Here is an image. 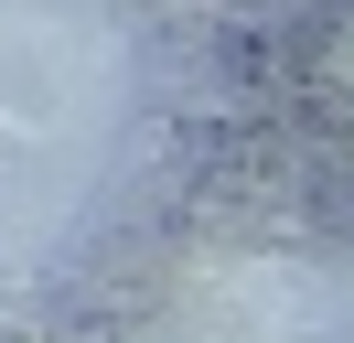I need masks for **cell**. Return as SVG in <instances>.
I'll return each mask as SVG.
<instances>
[]
</instances>
